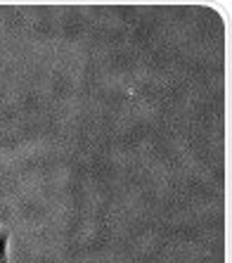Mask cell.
Masks as SVG:
<instances>
[{"label":"cell","instance_id":"obj_1","mask_svg":"<svg viewBox=\"0 0 232 263\" xmlns=\"http://www.w3.org/2000/svg\"><path fill=\"white\" fill-rule=\"evenodd\" d=\"M7 242H10V230H0V263H7Z\"/></svg>","mask_w":232,"mask_h":263}]
</instances>
